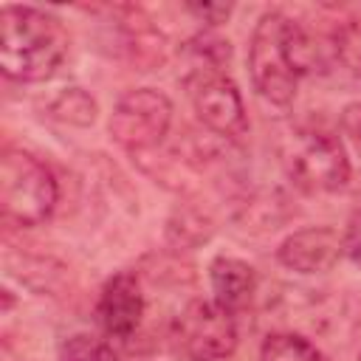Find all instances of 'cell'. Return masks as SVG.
I'll list each match as a JSON object with an SVG mask.
<instances>
[{"label":"cell","instance_id":"6da1fadb","mask_svg":"<svg viewBox=\"0 0 361 361\" xmlns=\"http://www.w3.org/2000/svg\"><path fill=\"white\" fill-rule=\"evenodd\" d=\"M316 62L319 48L296 20L285 17L282 11H268L259 17L248 45V68L262 99L271 104H290L299 76L313 71Z\"/></svg>","mask_w":361,"mask_h":361},{"label":"cell","instance_id":"7a4b0ae2","mask_svg":"<svg viewBox=\"0 0 361 361\" xmlns=\"http://www.w3.org/2000/svg\"><path fill=\"white\" fill-rule=\"evenodd\" d=\"M68 56L65 25L34 6H3L0 11V68L17 82H42Z\"/></svg>","mask_w":361,"mask_h":361},{"label":"cell","instance_id":"3957f363","mask_svg":"<svg viewBox=\"0 0 361 361\" xmlns=\"http://www.w3.org/2000/svg\"><path fill=\"white\" fill-rule=\"evenodd\" d=\"M56 180L51 169L25 149L6 147L0 158V209L11 226H39L56 206Z\"/></svg>","mask_w":361,"mask_h":361},{"label":"cell","instance_id":"277c9868","mask_svg":"<svg viewBox=\"0 0 361 361\" xmlns=\"http://www.w3.org/2000/svg\"><path fill=\"white\" fill-rule=\"evenodd\" d=\"M282 166L305 192H338L350 180L341 141L324 127H296L282 144Z\"/></svg>","mask_w":361,"mask_h":361},{"label":"cell","instance_id":"5b68a950","mask_svg":"<svg viewBox=\"0 0 361 361\" xmlns=\"http://www.w3.org/2000/svg\"><path fill=\"white\" fill-rule=\"evenodd\" d=\"M172 124V102L155 87H135L118 99L110 116V135L130 152L158 147Z\"/></svg>","mask_w":361,"mask_h":361},{"label":"cell","instance_id":"8992f818","mask_svg":"<svg viewBox=\"0 0 361 361\" xmlns=\"http://www.w3.org/2000/svg\"><path fill=\"white\" fill-rule=\"evenodd\" d=\"M175 341L189 361H220L237 347V327L217 302L195 299L175 319Z\"/></svg>","mask_w":361,"mask_h":361},{"label":"cell","instance_id":"52a82bcc","mask_svg":"<svg viewBox=\"0 0 361 361\" xmlns=\"http://www.w3.org/2000/svg\"><path fill=\"white\" fill-rule=\"evenodd\" d=\"M192 102H195L197 118L212 133L231 138V141L248 133V116L243 107V96L226 73L220 71L197 73V82L192 85Z\"/></svg>","mask_w":361,"mask_h":361},{"label":"cell","instance_id":"ba28073f","mask_svg":"<svg viewBox=\"0 0 361 361\" xmlns=\"http://www.w3.org/2000/svg\"><path fill=\"white\" fill-rule=\"evenodd\" d=\"M344 254V237L330 226H310L293 231L276 248V257L285 268L296 274H322L330 271Z\"/></svg>","mask_w":361,"mask_h":361},{"label":"cell","instance_id":"9c48e42d","mask_svg":"<svg viewBox=\"0 0 361 361\" xmlns=\"http://www.w3.org/2000/svg\"><path fill=\"white\" fill-rule=\"evenodd\" d=\"M144 316V296L135 274L121 271L110 276L96 302V319L107 336L130 338Z\"/></svg>","mask_w":361,"mask_h":361},{"label":"cell","instance_id":"30bf717a","mask_svg":"<svg viewBox=\"0 0 361 361\" xmlns=\"http://www.w3.org/2000/svg\"><path fill=\"white\" fill-rule=\"evenodd\" d=\"M212 276V290H214V302L220 307H226L228 313L243 310L254 290H257V274L248 262L237 259V257H217L209 268Z\"/></svg>","mask_w":361,"mask_h":361},{"label":"cell","instance_id":"8fae6325","mask_svg":"<svg viewBox=\"0 0 361 361\" xmlns=\"http://www.w3.org/2000/svg\"><path fill=\"white\" fill-rule=\"evenodd\" d=\"M262 361H324V355L299 333H271L262 341Z\"/></svg>","mask_w":361,"mask_h":361},{"label":"cell","instance_id":"7c38bea8","mask_svg":"<svg viewBox=\"0 0 361 361\" xmlns=\"http://www.w3.org/2000/svg\"><path fill=\"white\" fill-rule=\"evenodd\" d=\"M51 113H54L59 121L85 127V124H93V118H96V102H93L85 90L71 87V90H65V93L51 104Z\"/></svg>","mask_w":361,"mask_h":361},{"label":"cell","instance_id":"4fadbf2b","mask_svg":"<svg viewBox=\"0 0 361 361\" xmlns=\"http://www.w3.org/2000/svg\"><path fill=\"white\" fill-rule=\"evenodd\" d=\"M333 51L350 73L361 76V14L350 17L344 25H338V31L333 37Z\"/></svg>","mask_w":361,"mask_h":361},{"label":"cell","instance_id":"5bb4252c","mask_svg":"<svg viewBox=\"0 0 361 361\" xmlns=\"http://www.w3.org/2000/svg\"><path fill=\"white\" fill-rule=\"evenodd\" d=\"M59 361H116V353L104 338H96L90 333H76L62 344Z\"/></svg>","mask_w":361,"mask_h":361},{"label":"cell","instance_id":"9a60e30c","mask_svg":"<svg viewBox=\"0 0 361 361\" xmlns=\"http://www.w3.org/2000/svg\"><path fill=\"white\" fill-rule=\"evenodd\" d=\"M341 133L347 135L353 152L361 161V102H353L341 110Z\"/></svg>","mask_w":361,"mask_h":361},{"label":"cell","instance_id":"2e32d148","mask_svg":"<svg viewBox=\"0 0 361 361\" xmlns=\"http://www.w3.org/2000/svg\"><path fill=\"white\" fill-rule=\"evenodd\" d=\"M195 17H200L203 23H212V25H217V23H223L228 14H231V6H223V3H189L186 6Z\"/></svg>","mask_w":361,"mask_h":361},{"label":"cell","instance_id":"e0dca14e","mask_svg":"<svg viewBox=\"0 0 361 361\" xmlns=\"http://www.w3.org/2000/svg\"><path fill=\"white\" fill-rule=\"evenodd\" d=\"M344 251L350 254V259H353L355 265H361V209L353 214V220H350V226H347Z\"/></svg>","mask_w":361,"mask_h":361}]
</instances>
